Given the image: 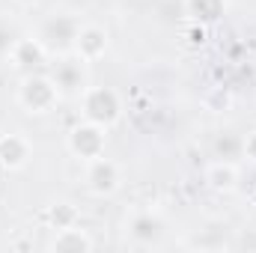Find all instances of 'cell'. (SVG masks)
<instances>
[{
	"label": "cell",
	"instance_id": "cell-1",
	"mask_svg": "<svg viewBox=\"0 0 256 253\" xmlns=\"http://www.w3.org/2000/svg\"><path fill=\"white\" fill-rule=\"evenodd\" d=\"M15 102L24 114L30 116H48L57 110V104L63 102V92L60 86L54 84V78L48 74V68L42 72H30V74H21L18 80V90H15Z\"/></svg>",
	"mask_w": 256,
	"mask_h": 253
},
{
	"label": "cell",
	"instance_id": "cell-2",
	"mask_svg": "<svg viewBox=\"0 0 256 253\" xmlns=\"http://www.w3.org/2000/svg\"><path fill=\"white\" fill-rule=\"evenodd\" d=\"M78 104H80V116L86 122H96L108 131L122 120V98L114 86L86 84V90L78 96Z\"/></svg>",
	"mask_w": 256,
	"mask_h": 253
},
{
	"label": "cell",
	"instance_id": "cell-3",
	"mask_svg": "<svg viewBox=\"0 0 256 253\" xmlns=\"http://www.w3.org/2000/svg\"><path fill=\"white\" fill-rule=\"evenodd\" d=\"M122 182H126L122 164L114 161V158H108V155H98V158H92V161L84 164V185H86V190L92 196L108 200V196H114V194L122 190Z\"/></svg>",
	"mask_w": 256,
	"mask_h": 253
},
{
	"label": "cell",
	"instance_id": "cell-4",
	"mask_svg": "<svg viewBox=\"0 0 256 253\" xmlns=\"http://www.w3.org/2000/svg\"><path fill=\"white\" fill-rule=\"evenodd\" d=\"M66 149H68L78 161L86 164V161L104 155V149H108V128L84 120V122H78V126L68 128V134H66Z\"/></svg>",
	"mask_w": 256,
	"mask_h": 253
},
{
	"label": "cell",
	"instance_id": "cell-5",
	"mask_svg": "<svg viewBox=\"0 0 256 253\" xmlns=\"http://www.w3.org/2000/svg\"><path fill=\"white\" fill-rule=\"evenodd\" d=\"M48 60H51V51L39 36H18L12 42V48L6 51V63L21 74L48 68Z\"/></svg>",
	"mask_w": 256,
	"mask_h": 253
},
{
	"label": "cell",
	"instance_id": "cell-6",
	"mask_svg": "<svg viewBox=\"0 0 256 253\" xmlns=\"http://www.w3.org/2000/svg\"><path fill=\"white\" fill-rule=\"evenodd\" d=\"M48 74L54 78V84L60 86V92L66 96H72V98H78L84 90H86V63L84 60H78L72 51L68 54H60L54 63H48Z\"/></svg>",
	"mask_w": 256,
	"mask_h": 253
},
{
	"label": "cell",
	"instance_id": "cell-7",
	"mask_svg": "<svg viewBox=\"0 0 256 253\" xmlns=\"http://www.w3.org/2000/svg\"><path fill=\"white\" fill-rule=\"evenodd\" d=\"M110 48V33L102 27V24H78V33H74V42H72V54L78 60H84L86 66L98 63Z\"/></svg>",
	"mask_w": 256,
	"mask_h": 253
},
{
	"label": "cell",
	"instance_id": "cell-8",
	"mask_svg": "<svg viewBox=\"0 0 256 253\" xmlns=\"http://www.w3.org/2000/svg\"><path fill=\"white\" fill-rule=\"evenodd\" d=\"M126 236L134 244H155L164 236V218L155 208H131L126 214Z\"/></svg>",
	"mask_w": 256,
	"mask_h": 253
},
{
	"label": "cell",
	"instance_id": "cell-9",
	"mask_svg": "<svg viewBox=\"0 0 256 253\" xmlns=\"http://www.w3.org/2000/svg\"><path fill=\"white\" fill-rule=\"evenodd\" d=\"M33 158V140L21 131H6L0 134V170L18 173L30 164Z\"/></svg>",
	"mask_w": 256,
	"mask_h": 253
},
{
	"label": "cell",
	"instance_id": "cell-10",
	"mask_svg": "<svg viewBox=\"0 0 256 253\" xmlns=\"http://www.w3.org/2000/svg\"><path fill=\"white\" fill-rule=\"evenodd\" d=\"M202 179H206V185L214 190V194H232V190L238 188V182H242V170H238L236 161L218 158V161H212L206 167Z\"/></svg>",
	"mask_w": 256,
	"mask_h": 253
},
{
	"label": "cell",
	"instance_id": "cell-11",
	"mask_svg": "<svg viewBox=\"0 0 256 253\" xmlns=\"http://www.w3.org/2000/svg\"><path fill=\"white\" fill-rule=\"evenodd\" d=\"M92 248H96V238L80 224L54 230V238L48 242V250H57V253H86V250H92Z\"/></svg>",
	"mask_w": 256,
	"mask_h": 253
},
{
	"label": "cell",
	"instance_id": "cell-12",
	"mask_svg": "<svg viewBox=\"0 0 256 253\" xmlns=\"http://www.w3.org/2000/svg\"><path fill=\"white\" fill-rule=\"evenodd\" d=\"M230 3L226 0H185V12L191 15V21H196L200 27H212L226 15Z\"/></svg>",
	"mask_w": 256,
	"mask_h": 253
},
{
	"label": "cell",
	"instance_id": "cell-13",
	"mask_svg": "<svg viewBox=\"0 0 256 253\" xmlns=\"http://www.w3.org/2000/svg\"><path fill=\"white\" fill-rule=\"evenodd\" d=\"M48 224H51V230H63V226H72V224H80V212L72 202H54L48 208Z\"/></svg>",
	"mask_w": 256,
	"mask_h": 253
},
{
	"label": "cell",
	"instance_id": "cell-14",
	"mask_svg": "<svg viewBox=\"0 0 256 253\" xmlns=\"http://www.w3.org/2000/svg\"><path fill=\"white\" fill-rule=\"evenodd\" d=\"M202 108L212 110V114H226L232 108V92L224 90V86H212L206 96H202Z\"/></svg>",
	"mask_w": 256,
	"mask_h": 253
},
{
	"label": "cell",
	"instance_id": "cell-15",
	"mask_svg": "<svg viewBox=\"0 0 256 253\" xmlns=\"http://www.w3.org/2000/svg\"><path fill=\"white\" fill-rule=\"evenodd\" d=\"M242 158H248L250 164H256V128L248 131L244 140H242Z\"/></svg>",
	"mask_w": 256,
	"mask_h": 253
},
{
	"label": "cell",
	"instance_id": "cell-16",
	"mask_svg": "<svg viewBox=\"0 0 256 253\" xmlns=\"http://www.w3.org/2000/svg\"><path fill=\"white\" fill-rule=\"evenodd\" d=\"M15 39H18V36L9 30V24H3V21H0V45H3V51H9Z\"/></svg>",
	"mask_w": 256,
	"mask_h": 253
},
{
	"label": "cell",
	"instance_id": "cell-17",
	"mask_svg": "<svg viewBox=\"0 0 256 253\" xmlns=\"http://www.w3.org/2000/svg\"><path fill=\"white\" fill-rule=\"evenodd\" d=\"M15 3H18V6H24V9H30V6H36L39 0H15Z\"/></svg>",
	"mask_w": 256,
	"mask_h": 253
}]
</instances>
